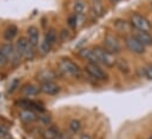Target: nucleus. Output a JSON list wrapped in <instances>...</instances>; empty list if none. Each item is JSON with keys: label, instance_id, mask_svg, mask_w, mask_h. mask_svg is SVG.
I'll return each mask as SVG.
<instances>
[{"label": "nucleus", "instance_id": "6ab92c4d", "mask_svg": "<svg viewBox=\"0 0 152 139\" xmlns=\"http://www.w3.org/2000/svg\"><path fill=\"white\" fill-rule=\"evenodd\" d=\"M69 130H70V132L73 133V135L79 133L80 130H81V123H80L78 119H72V120H70V123H69Z\"/></svg>", "mask_w": 152, "mask_h": 139}, {"label": "nucleus", "instance_id": "423d86ee", "mask_svg": "<svg viewBox=\"0 0 152 139\" xmlns=\"http://www.w3.org/2000/svg\"><path fill=\"white\" fill-rule=\"evenodd\" d=\"M103 46L104 48L110 52L111 54H117L121 51V46H120V42L118 41L117 37H114L113 34H107L104 38V41H103Z\"/></svg>", "mask_w": 152, "mask_h": 139}, {"label": "nucleus", "instance_id": "c85d7f7f", "mask_svg": "<svg viewBox=\"0 0 152 139\" xmlns=\"http://www.w3.org/2000/svg\"><path fill=\"white\" fill-rule=\"evenodd\" d=\"M18 85H19V81H18V79H15V80H13V83L11 84V86H10V92H13L17 87H18Z\"/></svg>", "mask_w": 152, "mask_h": 139}, {"label": "nucleus", "instance_id": "f3484780", "mask_svg": "<svg viewBox=\"0 0 152 139\" xmlns=\"http://www.w3.org/2000/svg\"><path fill=\"white\" fill-rule=\"evenodd\" d=\"M17 34H18V27H17L15 25H11V26H8V27L5 30V32H4V38H5V40H7V41H12V40L15 38Z\"/></svg>", "mask_w": 152, "mask_h": 139}, {"label": "nucleus", "instance_id": "f257e3e1", "mask_svg": "<svg viewBox=\"0 0 152 139\" xmlns=\"http://www.w3.org/2000/svg\"><path fill=\"white\" fill-rule=\"evenodd\" d=\"M15 52L20 58H25V59H32L34 57V47L30 44V41L27 40V38L25 37H20L15 45Z\"/></svg>", "mask_w": 152, "mask_h": 139}, {"label": "nucleus", "instance_id": "b1692460", "mask_svg": "<svg viewBox=\"0 0 152 139\" xmlns=\"http://www.w3.org/2000/svg\"><path fill=\"white\" fill-rule=\"evenodd\" d=\"M51 46L52 45H50L45 39L39 44V50H40V52L42 53V54H47L50 51H51Z\"/></svg>", "mask_w": 152, "mask_h": 139}, {"label": "nucleus", "instance_id": "5701e85b", "mask_svg": "<svg viewBox=\"0 0 152 139\" xmlns=\"http://www.w3.org/2000/svg\"><path fill=\"white\" fill-rule=\"evenodd\" d=\"M45 40L50 44V45H53V44H56V41H57V33H56V31L54 30H50L46 35H45Z\"/></svg>", "mask_w": 152, "mask_h": 139}, {"label": "nucleus", "instance_id": "bb28decb", "mask_svg": "<svg viewBox=\"0 0 152 139\" xmlns=\"http://www.w3.org/2000/svg\"><path fill=\"white\" fill-rule=\"evenodd\" d=\"M38 119H40V120L42 121V124H45V125L51 124V118H50V117H47V116H39Z\"/></svg>", "mask_w": 152, "mask_h": 139}, {"label": "nucleus", "instance_id": "4be33fe9", "mask_svg": "<svg viewBox=\"0 0 152 139\" xmlns=\"http://www.w3.org/2000/svg\"><path fill=\"white\" fill-rule=\"evenodd\" d=\"M115 65H117L118 70H119L121 73L127 74V73L130 72V65H129V63H127L125 59H119V60H117Z\"/></svg>", "mask_w": 152, "mask_h": 139}, {"label": "nucleus", "instance_id": "f8f14e48", "mask_svg": "<svg viewBox=\"0 0 152 139\" xmlns=\"http://www.w3.org/2000/svg\"><path fill=\"white\" fill-rule=\"evenodd\" d=\"M26 38H27V40L30 41V44L33 46V47H36V46H38L39 45V30L36 27V26H30L28 29H27V31H26Z\"/></svg>", "mask_w": 152, "mask_h": 139}, {"label": "nucleus", "instance_id": "a211bd4d", "mask_svg": "<svg viewBox=\"0 0 152 139\" xmlns=\"http://www.w3.org/2000/svg\"><path fill=\"white\" fill-rule=\"evenodd\" d=\"M91 13L93 17L96 18H99L102 15H104L105 13V10H104V6L102 2H97V4H92L91 6Z\"/></svg>", "mask_w": 152, "mask_h": 139}, {"label": "nucleus", "instance_id": "f704fd0d", "mask_svg": "<svg viewBox=\"0 0 152 139\" xmlns=\"http://www.w3.org/2000/svg\"><path fill=\"white\" fill-rule=\"evenodd\" d=\"M149 139H152V137H150V138H149Z\"/></svg>", "mask_w": 152, "mask_h": 139}, {"label": "nucleus", "instance_id": "4468645a", "mask_svg": "<svg viewBox=\"0 0 152 139\" xmlns=\"http://www.w3.org/2000/svg\"><path fill=\"white\" fill-rule=\"evenodd\" d=\"M39 92H40V89L37 87L36 85H32V84H26L21 89V93L25 97H34V96H38Z\"/></svg>", "mask_w": 152, "mask_h": 139}, {"label": "nucleus", "instance_id": "cd10ccee", "mask_svg": "<svg viewBox=\"0 0 152 139\" xmlns=\"http://www.w3.org/2000/svg\"><path fill=\"white\" fill-rule=\"evenodd\" d=\"M70 38V35H69V31H61V33H60V39L63 40V41H66L67 39Z\"/></svg>", "mask_w": 152, "mask_h": 139}, {"label": "nucleus", "instance_id": "f03ea898", "mask_svg": "<svg viewBox=\"0 0 152 139\" xmlns=\"http://www.w3.org/2000/svg\"><path fill=\"white\" fill-rule=\"evenodd\" d=\"M130 25L132 27H134L136 30H138V31L150 32L152 29V25L151 23H150V20L146 17H144V15H142L139 13H133L131 15V18H130Z\"/></svg>", "mask_w": 152, "mask_h": 139}, {"label": "nucleus", "instance_id": "a878e982", "mask_svg": "<svg viewBox=\"0 0 152 139\" xmlns=\"http://www.w3.org/2000/svg\"><path fill=\"white\" fill-rule=\"evenodd\" d=\"M144 75L148 80H152V64L144 67Z\"/></svg>", "mask_w": 152, "mask_h": 139}, {"label": "nucleus", "instance_id": "6e6552de", "mask_svg": "<svg viewBox=\"0 0 152 139\" xmlns=\"http://www.w3.org/2000/svg\"><path fill=\"white\" fill-rule=\"evenodd\" d=\"M85 70H86V72H87L91 77H93V78L97 79V80H106V79H107V73L102 69V66H100L99 64H91V63H87Z\"/></svg>", "mask_w": 152, "mask_h": 139}, {"label": "nucleus", "instance_id": "c756f323", "mask_svg": "<svg viewBox=\"0 0 152 139\" xmlns=\"http://www.w3.org/2000/svg\"><path fill=\"white\" fill-rule=\"evenodd\" d=\"M7 63H8V61H7V59H6V58L0 53V67H1V66H4V65H6Z\"/></svg>", "mask_w": 152, "mask_h": 139}, {"label": "nucleus", "instance_id": "1a4fd4ad", "mask_svg": "<svg viewBox=\"0 0 152 139\" xmlns=\"http://www.w3.org/2000/svg\"><path fill=\"white\" fill-rule=\"evenodd\" d=\"M40 92L48 96H56L60 92V87L54 81H45L40 85Z\"/></svg>", "mask_w": 152, "mask_h": 139}, {"label": "nucleus", "instance_id": "39448f33", "mask_svg": "<svg viewBox=\"0 0 152 139\" xmlns=\"http://www.w3.org/2000/svg\"><path fill=\"white\" fill-rule=\"evenodd\" d=\"M59 69L64 74L70 75V77H79L80 75L79 66L75 64L73 61H71L70 59H61V61L59 63Z\"/></svg>", "mask_w": 152, "mask_h": 139}, {"label": "nucleus", "instance_id": "72a5a7b5", "mask_svg": "<svg viewBox=\"0 0 152 139\" xmlns=\"http://www.w3.org/2000/svg\"><path fill=\"white\" fill-rule=\"evenodd\" d=\"M57 139H65V136H63V135H59V137Z\"/></svg>", "mask_w": 152, "mask_h": 139}, {"label": "nucleus", "instance_id": "0eeeda50", "mask_svg": "<svg viewBox=\"0 0 152 139\" xmlns=\"http://www.w3.org/2000/svg\"><path fill=\"white\" fill-rule=\"evenodd\" d=\"M0 53L7 59V61H19L21 58L15 52V47L13 44L7 42V44H2L0 46Z\"/></svg>", "mask_w": 152, "mask_h": 139}, {"label": "nucleus", "instance_id": "dca6fc26", "mask_svg": "<svg viewBox=\"0 0 152 139\" xmlns=\"http://www.w3.org/2000/svg\"><path fill=\"white\" fill-rule=\"evenodd\" d=\"M38 78L40 79L41 83L45 81H53V79L56 78V73L51 70H44L38 74Z\"/></svg>", "mask_w": 152, "mask_h": 139}, {"label": "nucleus", "instance_id": "aec40b11", "mask_svg": "<svg viewBox=\"0 0 152 139\" xmlns=\"http://www.w3.org/2000/svg\"><path fill=\"white\" fill-rule=\"evenodd\" d=\"M73 11H75V14H85L86 4L83 0H77L73 4Z\"/></svg>", "mask_w": 152, "mask_h": 139}, {"label": "nucleus", "instance_id": "393cba45", "mask_svg": "<svg viewBox=\"0 0 152 139\" xmlns=\"http://www.w3.org/2000/svg\"><path fill=\"white\" fill-rule=\"evenodd\" d=\"M67 24H69V26H70V27H72V29H76V27H78L77 14H73V15L69 17V19H67Z\"/></svg>", "mask_w": 152, "mask_h": 139}, {"label": "nucleus", "instance_id": "473e14b6", "mask_svg": "<svg viewBox=\"0 0 152 139\" xmlns=\"http://www.w3.org/2000/svg\"><path fill=\"white\" fill-rule=\"evenodd\" d=\"M92 4H97V2H102V0H91Z\"/></svg>", "mask_w": 152, "mask_h": 139}, {"label": "nucleus", "instance_id": "2eb2a0df", "mask_svg": "<svg viewBox=\"0 0 152 139\" xmlns=\"http://www.w3.org/2000/svg\"><path fill=\"white\" fill-rule=\"evenodd\" d=\"M41 137L44 139H57L59 137V131L54 126H48L41 132Z\"/></svg>", "mask_w": 152, "mask_h": 139}, {"label": "nucleus", "instance_id": "7c9ffc66", "mask_svg": "<svg viewBox=\"0 0 152 139\" xmlns=\"http://www.w3.org/2000/svg\"><path fill=\"white\" fill-rule=\"evenodd\" d=\"M79 139H91V137H90V135L84 133V135H81V136H80V138Z\"/></svg>", "mask_w": 152, "mask_h": 139}, {"label": "nucleus", "instance_id": "2f4dec72", "mask_svg": "<svg viewBox=\"0 0 152 139\" xmlns=\"http://www.w3.org/2000/svg\"><path fill=\"white\" fill-rule=\"evenodd\" d=\"M110 1H111V2L113 4V5H115V4H118V2L120 1V0H110Z\"/></svg>", "mask_w": 152, "mask_h": 139}, {"label": "nucleus", "instance_id": "20e7f679", "mask_svg": "<svg viewBox=\"0 0 152 139\" xmlns=\"http://www.w3.org/2000/svg\"><path fill=\"white\" fill-rule=\"evenodd\" d=\"M125 45H126V48L134 54H144L145 53L146 47L133 34L125 37Z\"/></svg>", "mask_w": 152, "mask_h": 139}, {"label": "nucleus", "instance_id": "9d476101", "mask_svg": "<svg viewBox=\"0 0 152 139\" xmlns=\"http://www.w3.org/2000/svg\"><path fill=\"white\" fill-rule=\"evenodd\" d=\"M133 35L145 46V47H149L152 46V34L150 32H146V31H138L136 30L133 32Z\"/></svg>", "mask_w": 152, "mask_h": 139}, {"label": "nucleus", "instance_id": "ddd939ff", "mask_svg": "<svg viewBox=\"0 0 152 139\" xmlns=\"http://www.w3.org/2000/svg\"><path fill=\"white\" fill-rule=\"evenodd\" d=\"M19 119L23 121V123H26V124H30V123H33L38 119L37 114L32 111V110H23L20 113H19Z\"/></svg>", "mask_w": 152, "mask_h": 139}, {"label": "nucleus", "instance_id": "7ed1b4c3", "mask_svg": "<svg viewBox=\"0 0 152 139\" xmlns=\"http://www.w3.org/2000/svg\"><path fill=\"white\" fill-rule=\"evenodd\" d=\"M93 51H94L100 65H104L106 67H113L115 65L117 60H115L114 56L111 54L110 52H107L104 47H96Z\"/></svg>", "mask_w": 152, "mask_h": 139}, {"label": "nucleus", "instance_id": "e433bc0d", "mask_svg": "<svg viewBox=\"0 0 152 139\" xmlns=\"http://www.w3.org/2000/svg\"><path fill=\"white\" fill-rule=\"evenodd\" d=\"M151 7H152V5H151Z\"/></svg>", "mask_w": 152, "mask_h": 139}, {"label": "nucleus", "instance_id": "412c9836", "mask_svg": "<svg viewBox=\"0 0 152 139\" xmlns=\"http://www.w3.org/2000/svg\"><path fill=\"white\" fill-rule=\"evenodd\" d=\"M113 25H114V27H115L118 31H120V32H127L129 29H130V24L126 23L125 20H121V19L115 20Z\"/></svg>", "mask_w": 152, "mask_h": 139}, {"label": "nucleus", "instance_id": "9b49d317", "mask_svg": "<svg viewBox=\"0 0 152 139\" xmlns=\"http://www.w3.org/2000/svg\"><path fill=\"white\" fill-rule=\"evenodd\" d=\"M79 56H80L83 59L87 60V63H91V64H99V60H98V58H97V56H96V53H94L93 50L83 48V50L79 51ZM99 65H100V64H99Z\"/></svg>", "mask_w": 152, "mask_h": 139}, {"label": "nucleus", "instance_id": "c9c22d12", "mask_svg": "<svg viewBox=\"0 0 152 139\" xmlns=\"http://www.w3.org/2000/svg\"><path fill=\"white\" fill-rule=\"evenodd\" d=\"M0 129H1V126H0Z\"/></svg>", "mask_w": 152, "mask_h": 139}]
</instances>
